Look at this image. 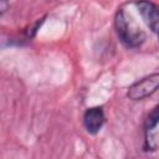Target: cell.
<instances>
[{
  "label": "cell",
  "mask_w": 159,
  "mask_h": 159,
  "mask_svg": "<svg viewBox=\"0 0 159 159\" xmlns=\"http://www.w3.org/2000/svg\"><path fill=\"white\" fill-rule=\"evenodd\" d=\"M158 41H159V34H158Z\"/></svg>",
  "instance_id": "cell-9"
},
{
  "label": "cell",
  "mask_w": 159,
  "mask_h": 159,
  "mask_svg": "<svg viewBox=\"0 0 159 159\" xmlns=\"http://www.w3.org/2000/svg\"><path fill=\"white\" fill-rule=\"evenodd\" d=\"M114 30L119 41L128 48H138L145 41V32L123 9L116 12Z\"/></svg>",
  "instance_id": "cell-1"
},
{
  "label": "cell",
  "mask_w": 159,
  "mask_h": 159,
  "mask_svg": "<svg viewBox=\"0 0 159 159\" xmlns=\"http://www.w3.org/2000/svg\"><path fill=\"white\" fill-rule=\"evenodd\" d=\"M159 89V72H154L144 76L143 78L135 81L127 89V98L130 101H143L153 96Z\"/></svg>",
  "instance_id": "cell-2"
},
{
  "label": "cell",
  "mask_w": 159,
  "mask_h": 159,
  "mask_svg": "<svg viewBox=\"0 0 159 159\" xmlns=\"http://www.w3.org/2000/svg\"><path fill=\"white\" fill-rule=\"evenodd\" d=\"M10 7V0H0V15L2 16Z\"/></svg>",
  "instance_id": "cell-8"
},
{
  "label": "cell",
  "mask_w": 159,
  "mask_h": 159,
  "mask_svg": "<svg viewBox=\"0 0 159 159\" xmlns=\"http://www.w3.org/2000/svg\"><path fill=\"white\" fill-rule=\"evenodd\" d=\"M134 6L137 7L147 27L152 32L158 35L159 34V6L149 0H135Z\"/></svg>",
  "instance_id": "cell-3"
},
{
  "label": "cell",
  "mask_w": 159,
  "mask_h": 159,
  "mask_svg": "<svg viewBox=\"0 0 159 159\" xmlns=\"http://www.w3.org/2000/svg\"><path fill=\"white\" fill-rule=\"evenodd\" d=\"M82 122H83V127L88 134L96 135L97 133H99L104 125V122H106L103 107L102 106H94V107L87 108L83 113Z\"/></svg>",
  "instance_id": "cell-4"
},
{
  "label": "cell",
  "mask_w": 159,
  "mask_h": 159,
  "mask_svg": "<svg viewBox=\"0 0 159 159\" xmlns=\"http://www.w3.org/2000/svg\"><path fill=\"white\" fill-rule=\"evenodd\" d=\"M159 148V134L153 132V130H149V132H145V142H144V150H157Z\"/></svg>",
  "instance_id": "cell-6"
},
{
  "label": "cell",
  "mask_w": 159,
  "mask_h": 159,
  "mask_svg": "<svg viewBox=\"0 0 159 159\" xmlns=\"http://www.w3.org/2000/svg\"><path fill=\"white\" fill-rule=\"evenodd\" d=\"M45 19H46V16H43V17L36 20L34 24H31V25L25 30V36H26V39H32V37H35V35H36L37 31L40 30L41 25L45 22Z\"/></svg>",
  "instance_id": "cell-7"
},
{
  "label": "cell",
  "mask_w": 159,
  "mask_h": 159,
  "mask_svg": "<svg viewBox=\"0 0 159 159\" xmlns=\"http://www.w3.org/2000/svg\"><path fill=\"white\" fill-rule=\"evenodd\" d=\"M159 124V103L148 113L145 120H144V130H154L157 125Z\"/></svg>",
  "instance_id": "cell-5"
}]
</instances>
